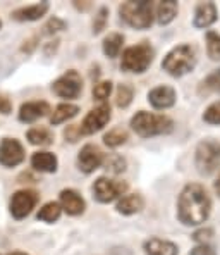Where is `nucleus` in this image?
<instances>
[{"instance_id": "obj_34", "label": "nucleus", "mask_w": 220, "mask_h": 255, "mask_svg": "<svg viewBox=\"0 0 220 255\" xmlns=\"http://www.w3.org/2000/svg\"><path fill=\"white\" fill-rule=\"evenodd\" d=\"M66 26H67V22L62 21L61 17H50V19L45 22L43 33H45V35H55V33L66 29Z\"/></svg>"}, {"instance_id": "obj_22", "label": "nucleus", "mask_w": 220, "mask_h": 255, "mask_svg": "<svg viewBox=\"0 0 220 255\" xmlns=\"http://www.w3.org/2000/svg\"><path fill=\"white\" fill-rule=\"evenodd\" d=\"M77 112H79V107H77V106H73V104H61V106H57V107H55V111L52 112L50 125L52 126L62 125V123L76 118Z\"/></svg>"}, {"instance_id": "obj_32", "label": "nucleus", "mask_w": 220, "mask_h": 255, "mask_svg": "<svg viewBox=\"0 0 220 255\" xmlns=\"http://www.w3.org/2000/svg\"><path fill=\"white\" fill-rule=\"evenodd\" d=\"M112 93V81H98L93 86V99L103 102Z\"/></svg>"}, {"instance_id": "obj_7", "label": "nucleus", "mask_w": 220, "mask_h": 255, "mask_svg": "<svg viewBox=\"0 0 220 255\" xmlns=\"http://www.w3.org/2000/svg\"><path fill=\"white\" fill-rule=\"evenodd\" d=\"M128 190V183L117 181V179L102 176L93 183V197L100 204H110V202L121 198Z\"/></svg>"}, {"instance_id": "obj_31", "label": "nucleus", "mask_w": 220, "mask_h": 255, "mask_svg": "<svg viewBox=\"0 0 220 255\" xmlns=\"http://www.w3.org/2000/svg\"><path fill=\"white\" fill-rule=\"evenodd\" d=\"M203 121L208 125H220V100L210 104L203 112Z\"/></svg>"}, {"instance_id": "obj_13", "label": "nucleus", "mask_w": 220, "mask_h": 255, "mask_svg": "<svg viewBox=\"0 0 220 255\" xmlns=\"http://www.w3.org/2000/svg\"><path fill=\"white\" fill-rule=\"evenodd\" d=\"M176 100H177L176 90L169 85L155 86V88L150 90V93H148V102L155 109H170L176 104Z\"/></svg>"}, {"instance_id": "obj_24", "label": "nucleus", "mask_w": 220, "mask_h": 255, "mask_svg": "<svg viewBox=\"0 0 220 255\" xmlns=\"http://www.w3.org/2000/svg\"><path fill=\"white\" fill-rule=\"evenodd\" d=\"M122 43H124V36L121 33H110L103 40V54L109 59H115L122 50Z\"/></svg>"}, {"instance_id": "obj_33", "label": "nucleus", "mask_w": 220, "mask_h": 255, "mask_svg": "<svg viewBox=\"0 0 220 255\" xmlns=\"http://www.w3.org/2000/svg\"><path fill=\"white\" fill-rule=\"evenodd\" d=\"M107 21H109V9H107V7H100L95 19H93V33H95V35L102 33L107 26Z\"/></svg>"}, {"instance_id": "obj_27", "label": "nucleus", "mask_w": 220, "mask_h": 255, "mask_svg": "<svg viewBox=\"0 0 220 255\" xmlns=\"http://www.w3.org/2000/svg\"><path fill=\"white\" fill-rule=\"evenodd\" d=\"M207 54L212 61H220V33L207 31Z\"/></svg>"}, {"instance_id": "obj_16", "label": "nucleus", "mask_w": 220, "mask_h": 255, "mask_svg": "<svg viewBox=\"0 0 220 255\" xmlns=\"http://www.w3.org/2000/svg\"><path fill=\"white\" fill-rule=\"evenodd\" d=\"M50 112V106L47 102H26L19 109L21 123H35L45 118Z\"/></svg>"}, {"instance_id": "obj_4", "label": "nucleus", "mask_w": 220, "mask_h": 255, "mask_svg": "<svg viewBox=\"0 0 220 255\" xmlns=\"http://www.w3.org/2000/svg\"><path fill=\"white\" fill-rule=\"evenodd\" d=\"M155 57V50L148 42H141L133 47H128L122 52L121 67L126 73L141 74L151 66Z\"/></svg>"}, {"instance_id": "obj_11", "label": "nucleus", "mask_w": 220, "mask_h": 255, "mask_svg": "<svg viewBox=\"0 0 220 255\" xmlns=\"http://www.w3.org/2000/svg\"><path fill=\"white\" fill-rule=\"evenodd\" d=\"M24 147L16 138H3L0 141V164L3 167H16L24 160Z\"/></svg>"}, {"instance_id": "obj_25", "label": "nucleus", "mask_w": 220, "mask_h": 255, "mask_svg": "<svg viewBox=\"0 0 220 255\" xmlns=\"http://www.w3.org/2000/svg\"><path fill=\"white\" fill-rule=\"evenodd\" d=\"M61 214H62V209H61V205H59V202H47L38 211V216L36 217H38L40 221H43V223L52 224L61 217Z\"/></svg>"}, {"instance_id": "obj_1", "label": "nucleus", "mask_w": 220, "mask_h": 255, "mask_svg": "<svg viewBox=\"0 0 220 255\" xmlns=\"http://www.w3.org/2000/svg\"><path fill=\"white\" fill-rule=\"evenodd\" d=\"M212 198L198 183H189L177 198V217L184 226H198L210 217Z\"/></svg>"}, {"instance_id": "obj_39", "label": "nucleus", "mask_w": 220, "mask_h": 255, "mask_svg": "<svg viewBox=\"0 0 220 255\" xmlns=\"http://www.w3.org/2000/svg\"><path fill=\"white\" fill-rule=\"evenodd\" d=\"M215 191H217V195L220 197V174H219V178H217V181H215Z\"/></svg>"}, {"instance_id": "obj_28", "label": "nucleus", "mask_w": 220, "mask_h": 255, "mask_svg": "<svg viewBox=\"0 0 220 255\" xmlns=\"http://www.w3.org/2000/svg\"><path fill=\"white\" fill-rule=\"evenodd\" d=\"M134 99V90L131 88L129 85H119L117 88V93H115V104H117V107L121 109H126L131 106Z\"/></svg>"}, {"instance_id": "obj_26", "label": "nucleus", "mask_w": 220, "mask_h": 255, "mask_svg": "<svg viewBox=\"0 0 220 255\" xmlns=\"http://www.w3.org/2000/svg\"><path fill=\"white\" fill-rule=\"evenodd\" d=\"M128 138H129L128 131L122 129V128H114V129H110L109 133H105L103 143L110 148H117V147H121V145H124L126 141H128Z\"/></svg>"}, {"instance_id": "obj_5", "label": "nucleus", "mask_w": 220, "mask_h": 255, "mask_svg": "<svg viewBox=\"0 0 220 255\" xmlns=\"http://www.w3.org/2000/svg\"><path fill=\"white\" fill-rule=\"evenodd\" d=\"M121 19L134 29H148L153 24V3L148 0L124 2L119 7Z\"/></svg>"}, {"instance_id": "obj_36", "label": "nucleus", "mask_w": 220, "mask_h": 255, "mask_svg": "<svg viewBox=\"0 0 220 255\" xmlns=\"http://www.w3.org/2000/svg\"><path fill=\"white\" fill-rule=\"evenodd\" d=\"M189 255H217V254H215L214 247H210L208 243H203V245H196Z\"/></svg>"}, {"instance_id": "obj_8", "label": "nucleus", "mask_w": 220, "mask_h": 255, "mask_svg": "<svg viewBox=\"0 0 220 255\" xmlns=\"http://www.w3.org/2000/svg\"><path fill=\"white\" fill-rule=\"evenodd\" d=\"M52 92L55 93L61 99L74 100L81 95L83 92V80H81V74L77 71L71 69L64 73L62 76H59L57 80L52 85Z\"/></svg>"}, {"instance_id": "obj_9", "label": "nucleus", "mask_w": 220, "mask_h": 255, "mask_svg": "<svg viewBox=\"0 0 220 255\" xmlns=\"http://www.w3.org/2000/svg\"><path fill=\"white\" fill-rule=\"evenodd\" d=\"M112 118V109L109 104H100L98 107L91 109L86 116H84L83 123H81V134H95L100 129L107 126V123Z\"/></svg>"}, {"instance_id": "obj_3", "label": "nucleus", "mask_w": 220, "mask_h": 255, "mask_svg": "<svg viewBox=\"0 0 220 255\" xmlns=\"http://www.w3.org/2000/svg\"><path fill=\"white\" fill-rule=\"evenodd\" d=\"M131 128L138 136L150 138V136H158V134L170 133L174 128V121L169 116L140 111L131 118Z\"/></svg>"}, {"instance_id": "obj_12", "label": "nucleus", "mask_w": 220, "mask_h": 255, "mask_svg": "<svg viewBox=\"0 0 220 255\" xmlns=\"http://www.w3.org/2000/svg\"><path fill=\"white\" fill-rule=\"evenodd\" d=\"M103 159H105V153L96 145L88 143L77 153V166H79V169L83 172L89 174V172L96 171L98 167L103 166Z\"/></svg>"}, {"instance_id": "obj_21", "label": "nucleus", "mask_w": 220, "mask_h": 255, "mask_svg": "<svg viewBox=\"0 0 220 255\" xmlns=\"http://www.w3.org/2000/svg\"><path fill=\"white\" fill-rule=\"evenodd\" d=\"M177 10H179V5L176 0H163V2H158L156 5V21L158 24L165 26V24H170L177 16Z\"/></svg>"}, {"instance_id": "obj_23", "label": "nucleus", "mask_w": 220, "mask_h": 255, "mask_svg": "<svg viewBox=\"0 0 220 255\" xmlns=\"http://www.w3.org/2000/svg\"><path fill=\"white\" fill-rule=\"evenodd\" d=\"M26 138L29 140L31 145H38V147H48L54 143V133L48 128H31L26 133Z\"/></svg>"}, {"instance_id": "obj_14", "label": "nucleus", "mask_w": 220, "mask_h": 255, "mask_svg": "<svg viewBox=\"0 0 220 255\" xmlns=\"http://www.w3.org/2000/svg\"><path fill=\"white\" fill-rule=\"evenodd\" d=\"M59 205H61L62 211H66L69 216H81L86 209L84 204V198L77 193L76 190H62L61 197H59Z\"/></svg>"}, {"instance_id": "obj_35", "label": "nucleus", "mask_w": 220, "mask_h": 255, "mask_svg": "<svg viewBox=\"0 0 220 255\" xmlns=\"http://www.w3.org/2000/svg\"><path fill=\"white\" fill-rule=\"evenodd\" d=\"M212 236H214V230H212V228H203V230H198L195 235H193V240H195L198 245H203V243H207Z\"/></svg>"}, {"instance_id": "obj_17", "label": "nucleus", "mask_w": 220, "mask_h": 255, "mask_svg": "<svg viewBox=\"0 0 220 255\" xmlns=\"http://www.w3.org/2000/svg\"><path fill=\"white\" fill-rule=\"evenodd\" d=\"M48 2H40V3H33V5H26L19 7L12 12V19L24 22V21H38L42 19L45 14L48 12Z\"/></svg>"}, {"instance_id": "obj_38", "label": "nucleus", "mask_w": 220, "mask_h": 255, "mask_svg": "<svg viewBox=\"0 0 220 255\" xmlns=\"http://www.w3.org/2000/svg\"><path fill=\"white\" fill-rule=\"evenodd\" d=\"M81 134V131H79V128L77 126H67V129L64 131V136H66V140H69L71 143H74V141H77V136Z\"/></svg>"}, {"instance_id": "obj_41", "label": "nucleus", "mask_w": 220, "mask_h": 255, "mask_svg": "<svg viewBox=\"0 0 220 255\" xmlns=\"http://www.w3.org/2000/svg\"><path fill=\"white\" fill-rule=\"evenodd\" d=\"M0 26H2V21H0Z\"/></svg>"}, {"instance_id": "obj_29", "label": "nucleus", "mask_w": 220, "mask_h": 255, "mask_svg": "<svg viewBox=\"0 0 220 255\" xmlns=\"http://www.w3.org/2000/svg\"><path fill=\"white\" fill-rule=\"evenodd\" d=\"M103 164H105L107 169L110 172H114V174H121V172L126 171V160L122 159L121 155H117V153H112V155L105 157Z\"/></svg>"}, {"instance_id": "obj_40", "label": "nucleus", "mask_w": 220, "mask_h": 255, "mask_svg": "<svg viewBox=\"0 0 220 255\" xmlns=\"http://www.w3.org/2000/svg\"><path fill=\"white\" fill-rule=\"evenodd\" d=\"M9 255H28V254H24V252H12V254H9Z\"/></svg>"}, {"instance_id": "obj_37", "label": "nucleus", "mask_w": 220, "mask_h": 255, "mask_svg": "<svg viewBox=\"0 0 220 255\" xmlns=\"http://www.w3.org/2000/svg\"><path fill=\"white\" fill-rule=\"evenodd\" d=\"M10 112H12V102H10V99L7 95L0 93V114L7 116Z\"/></svg>"}, {"instance_id": "obj_30", "label": "nucleus", "mask_w": 220, "mask_h": 255, "mask_svg": "<svg viewBox=\"0 0 220 255\" xmlns=\"http://www.w3.org/2000/svg\"><path fill=\"white\" fill-rule=\"evenodd\" d=\"M201 93H210V92H220V69L212 73L210 76H207L203 81H201L200 86Z\"/></svg>"}, {"instance_id": "obj_10", "label": "nucleus", "mask_w": 220, "mask_h": 255, "mask_svg": "<svg viewBox=\"0 0 220 255\" xmlns=\"http://www.w3.org/2000/svg\"><path fill=\"white\" fill-rule=\"evenodd\" d=\"M38 204V193L35 190H19L10 198V214L14 219H24L31 214L33 209Z\"/></svg>"}, {"instance_id": "obj_6", "label": "nucleus", "mask_w": 220, "mask_h": 255, "mask_svg": "<svg viewBox=\"0 0 220 255\" xmlns=\"http://www.w3.org/2000/svg\"><path fill=\"white\" fill-rule=\"evenodd\" d=\"M195 164L200 174H212L220 164V143L212 138L198 143L195 152Z\"/></svg>"}, {"instance_id": "obj_19", "label": "nucleus", "mask_w": 220, "mask_h": 255, "mask_svg": "<svg viewBox=\"0 0 220 255\" xmlns=\"http://www.w3.org/2000/svg\"><path fill=\"white\" fill-rule=\"evenodd\" d=\"M143 207H145V200L140 193L124 195V197L119 198L117 205H115L117 212L122 214V216H133V214H138V212L143 211Z\"/></svg>"}, {"instance_id": "obj_20", "label": "nucleus", "mask_w": 220, "mask_h": 255, "mask_svg": "<svg viewBox=\"0 0 220 255\" xmlns=\"http://www.w3.org/2000/svg\"><path fill=\"white\" fill-rule=\"evenodd\" d=\"M31 166L35 167L36 171L40 172H55L59 166L57 157L52 152H47V150H42V152H35L31 155Z\"/></svg>"}, {"instance_id": "obj_15", "label": "nucleus", "mask_w": 220, "mask_h": 255, "mask_svg": "<svg viewBox=\"0 0 220 255\" xmlns=\"http://www.w3.org/2000/svg\"><path fill=\"white\" fill-rule=\"evenodd\" d=\"M219 19V9L214 2H201L195 9L193 24L195 28H208Z\"/></svg>"}, {"instance_id": "obj_2", "label": "nucleus", "mask_w": 220, "mask_h": 255, "mask_svg": "<svg viewBox=\"0 0 220 255\" xmlns=\"http://www.w3.org/2000/svg\"><path fill=\"white\" fill-rule=\"evenodd\" d=\"M196 61H198L196 48L189 43H181V45H177V47H174L172 50L163 57L162 67L170 76L181 78L195 69Z\"/></svg>"}, {"instance_id": "obj_18", "label": "nucleus", "mask_w": 220, "mask_h": 255, "mask_svg": "<svg viewBox=\"0 0 220 255\" xmlns=\"http://www.w3.org/2000/svg\"><path fill=\"white\" fill-rule=\"evenodd\" d=\"M145 255H179V247L169 240L150 238L143 245Z\"/></svg>"}]
</instances>
